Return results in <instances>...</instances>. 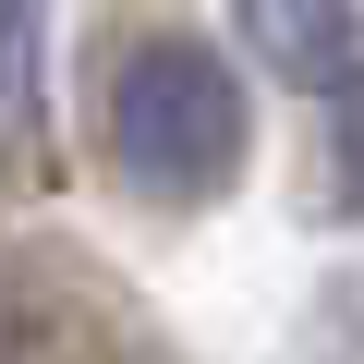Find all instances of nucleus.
Instances as JSON below:
<instances>
[{
	"instance_id": "f257e3e1",
	"label": "nucleus",
	"mask_w": 364,
	"mask_h": 364,
	"mask_svg": "<svg viewBox=\"0 0 364 364\" xmlns=\"http://www.w3.org/2000/svg\"><path fill=\"white\" fill-rule=\"evenodd\" d=\"M255 146V109H243V73L207 49V37H146L109 61V170L158 207H207L231 195V170Z\"/></svg>"
},
{
	"instance_id": "f03ea898",
	"label": "nucleus",
	"mask_w": 364,
	"mask_h": 364,
	"mask_svg": "<svg viewBox=\"0 0 364 364\" xmlns=\"http://www.w3.org/2000/svg\"><path fill=\"white\" fill-rule=\"evenodd\" d=\"M243 49L316 97H364V13L352 0H243Z\"/></svg>"
},
{
	"instance_id": "7ed1b4c3",
	"label": "nucleus",
	"mask_w": 364,
	"mask_h": 364,
	"mask_svg": "<svg viewBox=\"0 0 364 364\" xmlns=\"http://www.w3.org/2000/svg\"><path fill=\"white\" fill-rule=\"evenodd\" d=\"M49 0H0V158H37L49 134Z\"/></svg>"
}]
</instances>
